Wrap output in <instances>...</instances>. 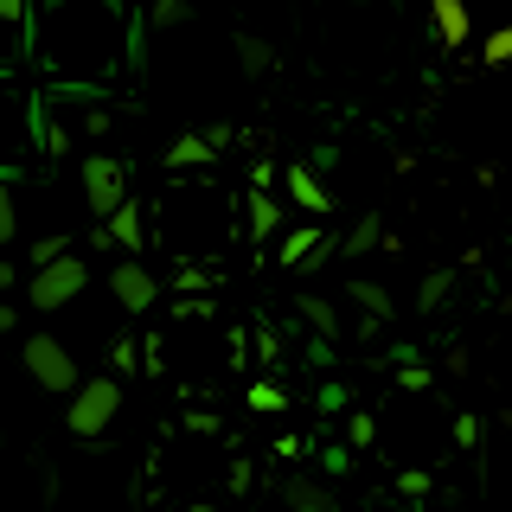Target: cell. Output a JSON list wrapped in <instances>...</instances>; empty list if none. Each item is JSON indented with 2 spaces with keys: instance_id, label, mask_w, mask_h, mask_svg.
<instances>
[{
  "instance_id": "1",
  "label": "cell",
  "mask_w": 512,
  "mask_h": 512,
  "mask_svg": "<svg viewBox=\"0 0 512 512\" xmlns=\"http://www.w3.org/2000/svg\"><path fill=\"white\" fill-rule=\"evenodd\" d=\"M116 410H122V378H116V372H103V378H84V384L71 391L64 429H71L77 442H96L109 423H116Z\"/></svg>"
},
{
  "instance_id": "2",
  "label": "cell",
  "mask_w": 512,
  "mask_h": 512,
  "mask_svg": "<svg viewBox=\"0 0 512 512\" xmlns=\"http://www.w3.org/2000/svg\"><path fill=\"white\" fill-rule=\"evenodd\" d=\"M20 359H26V372L39 391H52V397H71L77 384H84V365L71 359V346L58 340V333H32V340L20 346Z\"/></svg>"
},
{
  "instance_id": "3",
  "label": "cell",
  "mask_w": 512,
  "mask_h": 512,
  "mask_svg": "<svg viewBox=\"0 0 512 512\" xmlns=\"http://www.w3.org/2000/svg\"><path fill=\"white\" fill-rule=\"evenodd\" d=\"M84 288H90V263L64 250V256H52V263L32 269V288H26V295H32V314H58V308H71Z\"/></svg>"
},
{
  "instance_id": "4",
  "label": "cell",
  "mask_w": 512,
  "mask_h": 512,
  "mask_svg": "<svg viewBox=\"0 0 512 512\" xmlns=\"http://www.w3.org/2000/svg\"><path fill=\"white\" fill-rule=\"evenodd\" d=\"M122 199H128V167L116 154H84V212L109 218Z\"/></svg>"
},
{
  "instance_id": "5",
  "label": "cell",
  "mask_w": 512,
  "mask_h": 512,
  "mask_svg": "<svg viewBox=\"0 0 512 512\" xmlns=\"http://www.w3.org/2000/svg\"><path fill=\"white\" fill-rule=\"evenodd\" d=\"M109 295H116V308H128V314H148L154 301H160V276H154V269H141L135 256H122V263L109 269Z\"/></svg>"
},
{
  "instance_id": "6",
  "label": "cell",
  "mask_w": 512,
  "mask_h": 512,
  "mask_svg": "<svg viewBox=\"0 0 512 512\" xmlns=\"http://www.w3.org/2000/svg\"><path fill=\"white\" fill-rule=\"evenodd\" d=\"M244 237H250V244H276V237H282V205H276L269 186L244 192Z\"/></svg>"
},
{
  "instance_id": "7",
  "label": "cell",
  "mask_w": 512,
  "mask_h": 512,
  "mask_svg": "<svg viewBox=\"0 0 512 512\" xmlns=\"http://www.w3.org/2000/svg\"><path fill=\"white\" fill-rule=\"evenodd\" d=\"M288 199H295L308 218H327L333 212V192H327V180H320L308 160H288Z\"/></svg>"
},
{
  "instance_id": "8",
  "label": "cell",
  "mask_w": 512,
  "mask_h": 512,
  "mask_svg": "<svg viewBox=\"0 0 512 512\" xmlns=\"http://www.w3.org/2000/svg\"><path fill=\"white\" fill-rule=\"evenodd\" d=\"M282 506L288 512H340V493H333L327 480H314V474H288L282 480Z\"/></svg>"
},
{
  "instance_id": "9",
  "label": "cell",
  "mask_w": 512,
  "mask_h": 512,
  "mask_svg": "<svg viewBox=\"0 0 512 512\" xmlns=\"http://www.w3.org/2000/svg\"><path fill=\"white\" fill-rule=\"evenodd\" d=\"M429 32L455 52V45H468V32H474V13H468V0H429Z\"/></svg>"
},
{
  "instance_id": "10",
  "label": "cell",
  "mask_w": 512,
  "mask_h": 512,
  "mask_svg": "<svg viewBox=\"0 0 512 512\" xmlns=\"http://www.w3.org/2000/svg\"><path fill=\"white\" fill-rule=\"evenodd\" d=\"M212 160H218V148L205 135H173L167 154H160V167H167V173H186V167H212Z\"/></svg>"
},
{
  "instance_id": "11",
  "label": "cell",
  "mask_w": 512,
  "mask_h": 512,
  "mask_svg": "<svg viewBox=\"0 0 512 512\" xmlns=\"http://www.w3.org/2000/svg\"><path fill=\"white\" fill-rule=\"evenodd\" d=\"M103 224H109V244H116V250H141V244H148V224H141V205L135 199H122Z\"/></svg>"
},
{
  "instance_id": "12",
  "label": "cell",
  "mask_w": 512,
  "mask_h": 512,
  "mask_svg": "<svg viewBox=\"0 0 512 512\" xmlns=\"http://www.w3.org/2000/svg\"><path fill=\"white\" fill-rule=\"evenodd\" d=\"M320 237H327L320 224H295V231H288L282 244H276V263H282V269H301V263H308V256L320 250Z\"/></svg>"
},
{
  "instance_id": "13",
  "label": "cell",
  "mask_w": 512,
  "mask_h": 512,
  "mask_svg": "<svg viewBox=\"0 0 512 512\" xmlns=\"http://www.w3.org/2000/svg\"><path fill=\"white\" fill-rule=\"evenodd\" d=\"M346 295H352V301H359V308H365V314H372V320H391V314H397V301H391V288H384V282H372V276H352V282H346Z\"/></svg>"
},
{
  "instance_id": "14",
  "label": "cell",
  "mask_w": 512,
  "mask_h": 512,
  "mask_svg": "<svg viewBox=\"0 0 512 512\" xmlns=\"http://www.w3.org/2000/svg\"><path fill=\"white\" fill-rule=\"evenodd\" d=\"M372 250H384V218H378V212H365V218L340 237V256H372Z\"/></svg>"
},
{
  "instance_id": "15",
  "label": "cell",
  "mask_w": 512,
  "mask_h": 512,
  "mask_svg": "<svg viewBox=\"0 0 512 512\" xmlns=\"http://www.w3.org/2000/svg\"><path fill=\"white\" fill-rule=\"evenodd\" d=\"M122 32H128V39H122V52H128V71H135V84H141V77H148V13H128V20H122Z\"/></svg>"
},
{
  "instance_id": "16",
  "label": "cell",
  "mask_w": 512,
  "mask_h": 512,
  "mask_svg": "<svg viewBox=\"0 0 512 512\" xmlns=\"http://www.w3.org/2000/svg\"><path fill=\"white\" fill-rule=\"evenodd\" d=\"M250 346H256V365H263L269 378H282L288 372V359H282V333L269 327V320H256V333H250Z\"/></svg>"
},
{
  "instance_id": "17",
  "label": "cell",
  "mask_w": 512,
  "mask_h": 512,
  "mask_svg": "<svg viewBox=\"0 0 512 512\" xmlns=\"http://www.w3.org/2000/svg\"><path fill=\"white\" fill-rule=\"evenodd\" d=\"M295 308H301V327H308V333H327V340H340V308H333V301L301 295Z\"/></svg>"
},
{
  "instance_id": "18",
  "label": "cell",
  "mask_w": 512,
  "mask_h": 512,
  "mask_svg": "<svg viewBox=\"0 0 512 512\" xmlns=\"http://www.w3.org/2000/svg\"><path fill=\"white\" fill-rule=\"evenodd\" d=\"M244 404H250V410H263V416L288 410V391H282V378H250V384H244Z\"/></svg>"
},
{
  "instance_id": "19",
  "label": "cell",
  "mask_w": 512,
  "mask_h": 512,
  "mask_svg": "<svg viewBox=\"0 0 512 512\" xmlns=\"http://www.w3.org/2000/svg\"><path fill=\"white\" fill-rule=\"evenodd\" d=\"M212 288H218V269L186 263V256H180V269H173V295H212Z\"/></svg>"
},
{
  "instance_id": "20",
  "label": "cell",
  "mask_w": 512,
  "mask_h": 512,
  "mask_svg": "<svg viewBox=\"0 0 512 512\" xmlns=\"http://www.w3.org/2000/svg\"><path fill=\"white\" fill-rule=\"evenodd\" d=\"M237 64H244L250 77H263L269 64H276V45H269V39H256V32H237Z\"/></svg>"
},
{
  "instance_id": "21",
  "label": "cell",
  "mask_w": 512,
  "mask_h": 512,
  "mask_svg": "<svg viewBox=\"0 0 512 512\" xmlns=\"http://www.w3.org/2000/svg\"><path fill=\"white\" fill-rule=\"evenodd\" d=\"M448 288H455V276H448V269H429V276H423V288H416V314H442Z\"/></svg>"
},
{
  "instance_id": "22",
  "label": "cell",
  "mask_w": 512,
  "mask_h": 512,
  "mask_svg": "<svg viewBox=\"0 0 512 512\" xmlns=\"http://www.w3.org/2000/svg\"><path fill=\"white\" fill-rule=\"evenodd\" d=\"M314 455H320V474H327V480H346L359 448H352V442H314Z\"/></svg>"
},
{
  "instance_id": "23",
  "label": "cell",
  "mask_w": 512,
  "mask_h": 512,
  "mask_svg": "<svg viewBox=\"0 0 512 512\" xmlns=\"http://www.w3.org/2000/svg\"><path fill=\"white\" fill-rule=\"evenodd\" d=\"M301 365L327 378L333 365H340V340H327V333H308V352H301Z\"/></svg>"
},
{
  "instance_id": "24",
  "label": "cell",
  "mask_w": 512,
  "mask_h": 512,
  "mask_svg": "<svg viewBox=\"0 0 512 512\" xmlns=\"http://www.w3.org/2000/svg\"><path fill=\"white\" fill-rule=\"evenodd\" d=\"M314 404H320V416H346L352 410V391L327 372V378H320V391H314Z\"/></svg>"
},
{
  "instance_id": "25",
  "label": "cell",
  "mask_w": 512,
  "mask_h": 512,
  "mask_svg": "<svg viewBox=\"0 0 512 512\" xmlns=\"http://www.w3.org/2000/svg\"><path fill=\"white\" fill-rule=\"evenodd\" d=\"M135 365H141V346H135V333H122V340L109 346V372H116V378H135Z\"/></svg>"
},
{
  "instance_id": "26",
  "label": "cell",
  "mask_w": 512,
  "mask_h": 512,
  "mask_svg": "<svg viewBox=\"0 0 512 512\" xmlns=\"http://www.w3.org/2000/svg\"><path fill=\"white\" fill-rule=\"evenodd\" d=\"M448 436H455V448H468V455H474V448H480V436H487V423H480L474 410H461V416H455V429H448Z\"/></svg>"
},
{
  "instance_id": "27",
  "label": "cell",
  "mask_w": 512,
  "mask_h": 512,
  "mask_svg": "<svg viewBox=\"0 0 512 512\" xmlns=\"http://www.w3.org/2000/svg\"><path fill=\"white\" fill-rule=\"evenodd\" d=\"M346 442H352V448H372V442H378V423H372L365 410H346Z\"/></svg>"
},
{
  "instance_id": "28",
  "label": "cell",
  "mask_w": 512,
  "mask_h": 512,
  "mask_svg": "<svg viewBox=\"0 0 512 512\" xmlns=\"http://www.w3.org/2000/svg\"><path fill=\"white\" fill-rule=\"evenodd\" d=\"M20 237V205H13V186L0 180V244H13Z\"/></svg>"
},
{
  "instance_id": "29",
  "label": "cell",
  "mask_w": 512,
  "mask_h": 512,
  "mask_svg": "<svg viewBox=\"0 0 512 512\" xmlns=\"http://www.w3.org/2000/svg\"><path fill=\"white\" fill-rule=\"evenodd\" d=\"M436 384V372H429L423 359H410V365H397V391H429Z\"/></svg>"
},
{
  "instance_id": "30",
  "label": "cell",
  "mask_w": 512,
  "mask_h": 512,
  "mask_svg": "<svg viewBox=\"0 0 512 512\" xmlns=\"http://www.w3.org/2000/svg\"><path fill=\"white\" fill-rule=\"evenodd\" d=\"M487 64H512V26H493L487 32V52H480Z\"/></svg>"
},
{
  "instance_id": "31",
  "label": "cell",
  "mask_w": 512,
  "mask_h": 512,
  "mask_svg": "<svg viewBox=\"0 0 512 512\" xmlns=\"http://www.w3.org/2000/svg\"><path fill=\"white\" fill-rule=\"evenodd\" d=\"M397 493L404 500H429V468H404L397 474Z\"/></svg>"
},
{
  "instance_id": "32",
  "label": "cell",
  "mask_w": 512,
  "mask_h": 512,
  "mask_svg": "<svg viewBox=\"0 0 512 512\" xmlns=\"http://www.w3.org/2000/svg\"><path fill=\"white\" fill-rule=\"evenodd\" d=\"M186 20V0H154L148 7V26H180Z\"/></svg>"
},
{
  "instance_id": "33",
  "label": "cell",
  "mask_w": 512,
  "mask_h": 512,
  "mask_svg": "<svg viewBox=\"0 0 512 512\" xmlns=\"http://www.w3.org/2000/svg\"><path fill=\"white\" fill-rule=\"evenodd\" d=\"M64 250H71V237H64V231L39 237V244H32V269H39V263H52V256H64Z\"/></svg>"
},
{
  "instance_id": "34",
  "label": "cell",
  "mask_w": 512,
  "mask_h": 512,
  "mask_svg": "<svg viewBox=\"0 0 512 512\" xmlns=\"http://www.w3.org/2000/svg\"><path fill=\"white\" fill-rule=\"evenodd\" d=\"M224 480H231V493L244 500V493L256 487V461H244V455H237V461H231V474H224Z\"/></svg>"
},
{
  "instance_id": "35",
  "label": "cell",
  "mask_w": 512,
  "mask_h": 512,
  "mask_svg": "<svg viewBox=\"0 0 512 512\" xmlns=\"http://www.w3.org/2000/svg\"><path fill=\"white\" fill-rule=\"evenodd\" d=\"M301 455H314L308 436H276V461H301Z\"/></svg>"
},
{
  "instance_id": "36",
  "label": "cell",
  "mask_w": 512,
  "mask_h": 512,
  "mask_svg": "<svg viewBox=\"0 0 512 512\" xmlns=\"http://www.w3.org/2000/svg\"><path fill=\"white\" fill-rule=\"evenodd\" d=\"M186 429L192 436H218V416L212 410H186Z\"/></svg>"
},
{
  "instance_id": "37",
  "label": "cell",
  "mask_w": 512,
  "mask_h": 512,
  "mask_svg": "<svg viewBox=\"0 0 512 512\" xmlns=\"http://www.w3.org/2000/svg\"><path fill=\"white\" fill-rule=\"evenodd\" d=\"M199 135H205V141H212V148L224 154V148H231V135H237V128H231V122H205V128H199Z\"/></svg>"
},
{
  "instance_id": "38",
  "label": "cell",
  "mask_w": 512,
  "mask_h": 512,
  "mask_svg": "<svg viewBox=\"0 0 512 512\" xmlns=\"http://www.w3.org/2000/svg\"><path fill=\"white\" fill-rule=\"evenodd\" d=\"M308 167L320 173V180H327V173H333V167H340V148H314V154H308Z\"/></svg>"
},
{
  "instance_id": "39",
  "label": "cell",
  "mask_w": 512,
  "mask_h": 512,
  "mask_svg": "<svg viewBox=\"0 0 512 512\" xmlns=\"http://www.w3.org/2000/svg\"><path fill=\"white\" fill-rule=\"evenodd\" d=\"M26 13H32V7H26V0H0V20H7V26H20V20H26Z\"/></svg>"
},
{
  "instance_id": "40",
  "label": "cell",
  "mask_w": 512,
  "mask_h": 512,
  "mask_svg": "<svg viewBox=\"0 0 512 512\" xmlns=\"http://www.w3.org/2000/svg\"><path fill=\"white\" fill-rule=\"evenodd\" d=\"M84 135H109V109H90V116H84Z\"/></svg>"
},
{
  "instance_id": "41",
  "label": "cell",
  "mask_w": 512,
  "mask_h": 512,
  "mask_svg": "<svg viewBox=\"0 0 512 512\" xmlns=\"http://www.w3.org/2000/svg\"><path fill=\"white\" fill-rule=\"evenodd\" d=\"M20 327V308H0V333H13Z\"/></svg>"
},
{
  "instance_id": "42",
  "label": "cell",
  "mask_w": 512,
  "mask_h": 512,
  "mask_svg": "<svg viewBox=\"0 0 512 512\" xmlns=\"http://www.w3.org/2000/svg\"><path fill=\"white\" fill-rule=\"evenodd\" d=\"M13 282H20V269H13V263H0V288H13Z\"/></svg>"
},
{
  "instance_id": "43",
  "label": "cell",
  "mask_w": 512,
  "mask_h": 512,
  "mask_svg": "<svg viewBox=\"0 0 512 512\" xmlns=\"http://www.w3.org/2000/svg\"><path fill=\"white\" fill-rule=\"evenodd\" d=\"M192 512H218V506H192Z\"/></svg>"
}]
</instances>
